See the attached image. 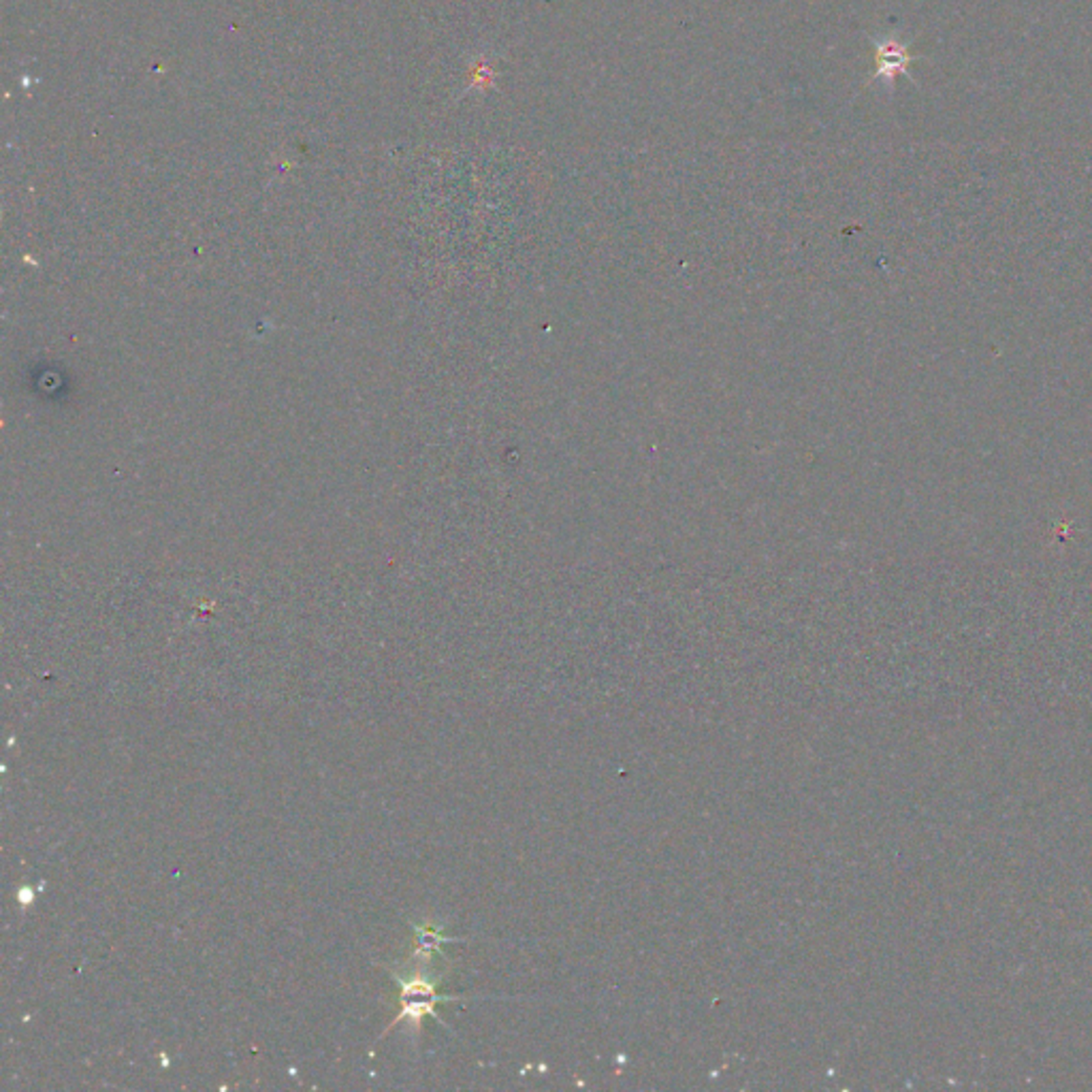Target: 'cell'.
<instances>
[{"label": "cell", "instance_id": "2", "mask_svg": "<svg viewBox=\"0 0 1092 1092\" xmlns=\"http://www.w3.org/2000/svg\"><path fill=\"white\" fill-rule=\"evenodd\" d=\"M875 48V71L868 77L867 84H873L877 79H884L888 88H894V81L898 75L910 77V67L920 60V56L910 54V43H903L894 39V36H886V39H870Z\"/></svg>", "mask_w": 1092, "mask_h": 1092}, {"label": "cell", "instance_id": "4", "mask_svg": "<svg viewBox=\"0 0 1092 1092\" xmlns=\"http://www.w3.org/2000/svg\"><path fill=\"white\" fill-rule=\"evenodd\" d=\"M476 77H474V86H481V88H489L493 84V71L491 67H486V64H479V67L474 69Z\"/></svg>", "mask_w": 1092, "mask_h": 1092}, {"label": "cell", "instance_id": "1", "mask_svg": "<svg viewBox=\"0 0 1092 1092\" xmlns=\"http://www.w3.org/2000/svg\"><path fill=\"white\" fill-rule=\"evenodd\" d=\"M425 967L427 965H420L415 971H406V975H401V971H397V969H389L391 977L399 984L401 1012L389 1024V1029L384 1033H389L391 1029H395V1026L403 1020L412 1022V1026H417L418 1029L420 1020H423V1016H434L436 1020L442 1024V1020H439L438 1014H436V1005L446 1003V1001H457L459 998V996L439 995L438 993V979H431L427 973H423Z\"/></svg>", "mask_w": 1092, "mask_h": 1092}, {"label": "cell", "instance_id": "3", "mask_svg": "<svg viewBox=\"0 0 1092 1092\" xmlns=\"http://www.w3.org/2000/svg\"><path fill=\"white\" fill-rule=\"evenodd\" d=\"M412 931H415L417 952L412 953L410 960H412V962H420V965H429L431 953H442V943L457 941V939H451V937H444L442 926H436V924H431V922L412 924Z\"/></svg>", "mask_w": 1092, "mask_h": 1092}]
</instances>
